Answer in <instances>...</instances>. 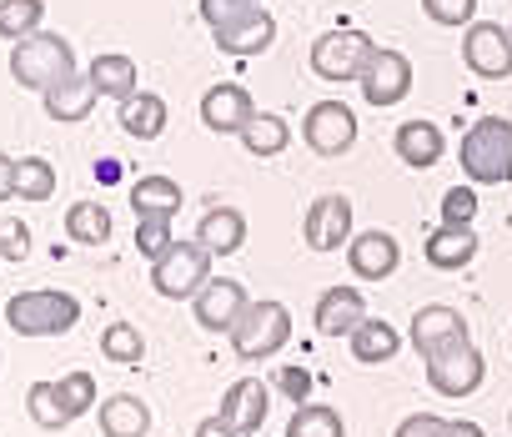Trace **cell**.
Segmentation results:
<instances>
[{"mask_svg": "<svg viewBox=\"0 0 512 437\" xmlns=\"http://www.w3.org/2000/svg\"><path fill=\"white\" fill-rule=\"evenodd\" d=\"M11 76H16L26 91H51V86L81 76V71H76V46H71L66 36L36 31V36H26V41L11 46Z\"/></svg>", "mask_w": 512, "mask_h": 437, "instance_id": "1", "label": "cell"}, {"mask_svg": "<svg viewBox=\"0 0 512 437\" xmlns=\"http://www.w3.org/2000/svg\"><path fill=\"white\" fill-rule=\"evenodd\" d=\"M462 176L472 186H502L512 181V121L507 116H482L462 136Z\"/></svg>", "mask_w": 512, "mask_h": 437, "instance_id": "2", "label": "cell"}, {"mask_svg": "<svg viewBox=\"0 0 512 437\" xmlns=\"http://www.w3.org/2000/svg\"><path fill=\"white\" fill-rule=\"evenodd\" d=\"M6 322L16 337H61L81 322V302L71 292H56V287H36V292H21L6 302Z\"/></svg>", "mask_w": 512, "mask_h": 437, "instance_id": "3", "label": "cell"}, {"mask_svg": "<svg viewBox=\"0 0 512 437\" xmlns=\"http://www.w3.org/2000/svg\"><path fill=\"white\" fill-rule=\"evenodd\" d=\"M287 342H292V312H287L282 302H272V297L251 302V307L241 312V322L231 327V347H236L241 362H267V357H277Z\"/></svg>", "mask_w": 512, "mask_h": 437, "instance_id": "4", "label": "cell"}, {"mask_svg": "<svg viewBox=\"0 0 512 437\" xmlns=\"http://www.w3.org/2000/svg\"><path fill=\"white\" fill-rule=\"evenodd\" d=\"M211 282V252L201 242H176L166 257L151 262V287L166 302H186Z\"/></svg>", "mask_w": 512, "mask_h": 437, "instance_id": "5", "label": "cell"}, {"mask_svg": "<svg viewBox=\"0 0 512 437\" xmlns=\"http://www.w3.org/2000/svg\"><path fill=\"white\" fill-rule=\"evenodd\" d=\"M372 51H377V46H372L367 31L342 26V31H327V36L312 41V71H317L322 81L342 86V81H357V76H362V66L372 61Z\"/></svg>", "mask_w": 512, "mask_h": 437, "instance_id": "6", "label": "cell"}, {"mask_svg": "<svg viewBox=\"0 0 512 437\" xmlns=\"http://www.w3.org/2000/svg\"><path fill=\"white\" fill-rule=\"evenodd\" d=\"M482 377H487V362H482V352L472 347V337H462V342L442 347L437 357H427V382H432V392H442V397H472V392L482 387Z\"/></svg>", "mask_w": 512, "mask_h": 437, "instance_id": "7", "label": "cell"}, {"mask_svg": "<svg viewBox=\"0 0 512 437\" xmlns=\"http://www.w3.org/2000/svg\"><path fill=\"white\" fill-rule=\"evenodd\" d=\"M462 61L472 76L482 81H502L512 76V31L497 26V21H472L462 31Z\"/></svg>", "mask_w": 512, "mask_h": 437, "instance_id": "8", "label": "cell"}, {"mask_svg": "<svg viewBox=\"0 0 512 437\" xmlns=\"http://www.w3.org/2000/svg\"><path fill=\"white\" fill-rule=\"evenodd\" d=\"M357 86H362V101H367V106H377V111H382V106H397V101H407V91H412V61H407L402 51L377 46L372 61L362 66Z\"/></svg>", "mask_w": 512, "mask_h": 437, "instance_id": "9", "label": "cell"}, {"mask_svg": "<svg viewBox=\"0 0 512 437\" xmlns=\"http://www.w3.org/2000/svg\"><path fill=\"white\" fill-rule=\"evenodd\" d=\"M302 141L317 151V156H347L357 146V116L352 106L342 101H317L307 116H302Z\"/></svg>", "mask_w": 512, "mask_h": 437, "instance_id": "10", "label": "cell"}, {"mask_svg": "<svg viewBox=\"0 0 512 437\" xmlns=\"http://www.w3.org/2000/svg\"><path fill=\"white\" fill-rule=\"evenodd\" d=\"M302 242H307L312 252H337V247L352 242V201H347L342 191H327V196H317V201L307 206V216H302Z\"/></svg>", "mask_w": 512, "mask_h": 437, "instance_id": "11", "label": "cell"}, {"mask_svg": "<svg viewBox=\"0 0 512 437\" xmlns=\"http://www.w3.org/2000/svg\"><path fill=\"white\" fill-rule=\"evenodd\" d=\"M246 307H251V297H246V287H241L236 277H211V282L191 297L196 327H206V332H226V337H231V327L241 322Z\"/></svg>", "mask_w": 512, "mask_h": 437, "instance_id": "12", "label": "cell"}, {"mask_svg": "<svg viewBox=\"0 0 512 437\" xmlns=\"http://www.w3.org/2000/svg\"><path fill=\"white\" fill-rule=\"evenodd\" d=\"M267 407H272V387H267L262 377H236V382L221 392V422H226V427H236L241 437L262 432Z\"/></svg>", "mask_w": 512, "mask_h": 437, "instance_id": "13", "label": "cell"}, {"mask_svg": "<svg viewBox=\"0 0 512 437\" xmlns=\"http://www.w3.org/2000/svg\"><path fill=\"white\" fill-rule=\"evenodd\" d=\"M251 116H256V106H251L246 86H236V81H221L201 96V126L216 136H241L251 126Z\"/></svg>", "mask_w": 512, "mask_h": 437, "instance_id": "14", "label": "cell"}, {"mask_svg": "<svg viewBox=\"0 0 512 437\" xmlns=\"http://www.w3.org/2000/svg\"><path fill=\"white\" fill-rule=\"evenodd\" d=\"M462 337H467V317H462L457 307L432 302V307H417V312H412V347H417V357H422V362H427V357H437L442 347L462 342Z\"/></svg>", "mask_w": 512, "mask_h": 437, "instance_id": "15", "label": "cell"}, {"mask_svg": "<svg viewBox=\"0 0 512 437\" xmlns=\"http://www.w3.org/2000/svg\"><path fill=\"white\" fill-rule=\"evenodd\" d=\"M211 36H216V51H226V56H262V51H272V41H277V21H272V11L256 6V11H246V16L216 26Z\"/></svg>", "mask_w": 512, "mask_h": 437, "instance_id": "16", "label": "cell"}, {"mask_svg": "<svg viewBox=\"0 0 512 437\" xmlns=\"http://www.w3.org/2000/svg\"><path fill=\"white\" fill-rule=\"evenodd\" d=\"M347 262H352V272L362 282H382V277H392L402 267V247H397L392 232H357L347 242Z\"/></svg>", "mask_w": 512, "mask_h": 437, "instance_id": "17", "label": "cell"}, {"mask_svg": "<svg viewBox=\"0 0 512 437\" xmlns=\"http://www.w3.org/2000/svg\"><path fill=\"white\" fill-rule=\"evenodd\" d=\"M362 317H367V302H362L357 287H327L317 297V312H312L322 337H352L362 327Z\"/></svg>", "mask_w": 512, "mask_h": 437, "instance_id": "18", "label": "cell"}, {"mask_svg": "<svg viewBox=\"0 0 512 437\" xmlns=\"http://www.w3.org/2000/svg\"><path fill=\"white\" fill-rule=\"evenodd\" d=\"M392 151H397V161H402V166L427 171V166H437V161H442L447 136H442V126H432V121H422V116H417V121H402V126H397Z\"/></svg>", "mask_w": 512, "mask_h": 437, "instance_id": "19", "label": "cell"}, {"mask_svg": "<svg viewBox=\"0 0 512 437\" xmlns=\"http://www.w3.org/2000/svg\"><path fill=\"white\" fill-rule=\"evenodd\" d=\"M477 232L472 227H437L427 242H422V257L437 267V272H462V267H472V257H477Z\"/></svg>", "mask_w": 512, "mask_h": 437, "instance_id": "20", "label": "cell"}, {"mask_svg": "<svg viewBox=\"0 0 512 437\" xmlns=\"http://www.w3.org/2000/svg\"><path fill=\"white\" fill-rule=\"evenodd\" d=\"M196 242L211 252V257H231L246 247V216L236 206H211L196 227Z\"/></svg>", "mask_w": 512, "mask_h": 437, "instance_id": "21", "label": "cell"}, {"mask_svg": "<svg viewBox=\"0 0 512 437\" xmlns=\"http://www.w3.org/2000/svg\"><path fill=\"white\" fill-rule=\"evenodd\" d=\"M131 211H136V222H176L181 186L171 176H141L131 186Z\"/></svg>", "mask_w": 512, "mask_h": 437, "instance_id": "22", "label": "cell"}, {"mask_svg": "<svg viewBox=\"0 0 512 437\" xmlns=\"http://www.w3.org/2000/svg\"><path fill=\"white\" fill-rule=\"evenodd\" d=\"M96 417H101V437H146L151 432V407L141 397H131V392L106 397L96 407Z\"/></svg>", "mask_w": 512, "mask_h": 437, "instance_id": "23", "label": "cell"}, {"mask_svg": "<svg viewBox=\"0 0 512 437\" xmlns=\"http://www.w3.org/2000/svg\"><path fill=\"white\" fill-rule=\"evenodd\" d=\"M41 96H46V116L61 121V126H71V121H86L91 116V106H96L101 91L91 86V76H71V81H61V86H51Z\"/></svg>", "mask_w": 512, "mask_h": 437, "instance_id": "24", "label": "cell"}, {"mask_svg": "<svg viewBox=\"0 0 512 437\" xmlns=\"http://www.w3.org/2000/svg\"><path fill=\"white\" fill-rule=\"evenodd\" d=\"M116 121H121L126 136H136V141H156V136L166 131V101H161L156 91H136V96L121 101Z\"/></svg>", "mask_w": 512, "mask_h": 437, "instance_id": "25", "label": "cell"}, {"mask_svg": "<svg viewBox=\"0 0 512 437\" xmlns=\"http://www.w3.org/2000/svg\"><path fill=\"white\" fill-rule=\"evenodd\" d=\"M347 342H352V357H357L362 367H382V362H392V357L402 352L397 327L382 322V317H362V327H357Z\"/></svg>", "mask_w": 512, "mask_h": 437, "instance_id": "26", "label": "cell"}, {"mask_svg": "<svg viewBox=\"0 0 512 437\" xmlns=\"http://www.w3.org/2000/svg\"><path fill=\"white\" fill-rule=\"evenodd\" d=\"M86 76H91V86H96L101 96H116V101H126V96L141 91V71H136V61H131V56H116V51H111V56H96Z\"/></svg>", "mask_w": 512, "mask_h": 437, "instance_id": "27", "label": "cell"}, {"mask_svg": "<svg viewBox=\"0 0 512 437\" xmlns=\"http://www.w3.org/2000/svg\"><path fill=\"white\" fill-rule=\"evenodd\" d=\"M66 237L76 247H106L111 242V211L96 206V201H76L66 211Z\"/></svg>", "mask_w": 512, "mask_h": 437, "instance_id": "28", "label": "cell"}, {"mask_svg": "<svg viewBox=\"0 0 512 437\" xmlns=\"http://www.w3.org/2000/svg\"><path fill=\"white\" fill-rule=\"evenodd\" d=\"M241 146H246L251 156H282V151L292 146V126H287L282 116L262 111V116H251V126L241 131Z\"/></svg>", "mask_w": 512, "mask_h": 437, "instance_id": "29", "label": "cell"}, {"mask_svg": "<svg viewBox=\"0 0 512 437\" xmlns=\"http://www.w3.org/2000/svg\"><path fill=\"white\" fill-rule=\"evenodd\" d=\"M287 437H347L342 427V412L327 407V402H302L287 422Z\"/></svg>", "mask_w": 512, "mask_h": 437, "instance_id": "30", "label": "cell"}, {"mask_svg": "<svg viewBox=\"0 0 512 437\" xmlns=\"http://www.w3.org/2000/svg\"><path fill=\"white\" fill-rule=\"evenodd\" d=\"M101 357L116 362V367H141V357H146V337H141V327H131V322H111V327L101 332Z\"/></svg>", "mask_w": 512, "mask_h": 437, "instance_id": "31", "label": "cell"}, {"mask_svg": "<svg viewBox=\"0 0 512 437\" xmlns=\"http://www.w3.org/2000/svg\"><path fill=\"white\" fill-rule=\"evenodd\" d=\"M41 21H46V0H0V36L6 41L36 36Z\"/></svg>", "mask_w": 512, "mask_h": 437, "instance_id": "32", "label": "cell"}, {"mask_svg": "<svg viewBox=\"0 0 512 437\" xmlns=\"http://www.w3.org/2000/svg\"><path fill=\"white\" fill-rule=\"evenodd\" d=\"M16 196H21V201H51V196H56V166H51L46 156L16 161Z\"/></svg>", "mask_w": 512, "mask_h": 437, "instance_id": "33", "label": "cell"}, {"mask_svg": "<svg viewBox=\"0 0 512 437\" xmlns=\"http://www.w3.org/2000/svg\"><path fill=\"white\" fill-rule=\"evenodd\" d=\"M26 412H31V422H36L41 432H61V427L71 422V412H66L61 397H56V382H31V392H26Z\"/></svg>", "mask_w": 512, "mask_h": 437, "instance_id": "34", "label": "cell"}, {"mask_svg": "<svg viewBox=\"0 0 512 437\" xmlns=\"http://www.w3.org/2000/svg\"><path fill=\"white\" fill-rule=\"evenodd\" d=\"M56 397H61V407L71 412V422L101 407V392H96V377H91V372H66V377L56 382Z\"/></svg>", "mask_w": 512, "mask_h": 437, "instance_id": "35", "label": "cell"}, {"mask_svg": "<svg viewBox=\"0 0 512 437\" xmlns=\"http://www.w3.org/2000/svg\"><path fill=\"white\" fill-rule=\"evenodd\" d=\"M422 11L432 26H472L477 0H422Z\"/></svg>", "mask_w": 512, "mask_h": 437, "instance_id": "36", "label": "cell"}, {"mask_svg": "<svg viewBox=\"0 0 512 437\" xmlns=\"http://www.w3.org/2000/svg\"><path fill=\"white\" fill-rule=\"evenodd\" d=\"M171 247H176V237H171V222H136V252H141L146 262L166 257Z\"/></svg>", "mask_w": 512, "mask_h": 437, "instance_id": "37", "label": "cell"}, {"mask_svg": "<svg viewBox=\"0 0 512 437\" xmlns=\"http://www.w3.org/2000/svg\"><path fill=\"white\" fill-rule=\"evenodd\" d=\"M0 257L6 262L31 257V232H26V222H16V216H0Z\"/></svg>", "mask_w": 512, "mask_h": 437, "instance_id": "38", "label": "cell"}, {"mask_svg": "<svg viewBox=\"0 0 512 437\" xmlns=\"http://www.w3.org/2000/svg\"><path fill=\"white\" fill-rule=\"evenodd\" d=\"M472 216H477L472 186H452V191L442 196V222H447V227H472Z\"/></svg>", "mask_w": 512, "mask_h": 437, "instance_id": "39", "label": "cell"}, {"mask_svg": "<svg viewBox=\"0 0 512 437\" xmlns=\"http://www.w3.org/2000/svg\"><path fill=\"white\" fill-rule=\"evenodd\" d=\"M262 0H201V21L216 31V26H226V21H236V16H246V11H256Z\"/></svg>", "mask_w": 512, "mask_h": 437, "instance_id": "40", "label": "cell"}, {"mask_svg": "<svg viewBox=\"0 0 512 437\" xmlns=\"http://www.w3.org/2000/svg\"><path fill=\"white\" fill-rule=\"evenodd\" d=\"M392 437H447V417H437V412H412V417H402V427H397Z\"/></svg>", "mask_w": 512, "mask_h": 437, "instance_id": "41", "label": "cell"}, {"mask_svg": "<svg viewBox=\"0 0 512 437\" xmlns=\"http://www.w3.org/2000/svg\"><path fill=\"white\" fill-rule=\"evenodd\" d=\"M277 387H282V392H287V397L302 407V402H307V392H312V372H307V367H282Z\"/></svg>", "mask_w": 512, "mask_h": 437, "instance_id": "42", "label": "cell"}, {"mask_svg": "<svg viewBox=\"0 0 512 437\" xmlns=\"http://www.w3.org/2000/svg\"><path fill=\"white\" fill-rule=\"evenodd\" d=\"M6 196H16V161L0 151V201H6Z\"/></svg>", "mask_w": 512, "mask_h": 437, "instance_id": "43", "label": "cell"}, {"mask_svg": "<svg viewBox=\"0 0 512 437\" xmlns=\"http://www.w3.org/2000/svg\"><path fill=\"white\" fill-rule=\"evenodd\" d=\"M196 437H241V432H236V427H226V422H221V412H216V417H206V422L196 427Z\"/></svg>", "mask_w": 512, "mask_h": 437, "instance_id": "44", "label": "cell"}, {"mask_svg": "<svg viewBox=\"0 0 512 437\" xmlns=\"http://www.w3.org/2000/svg\"><path fill=\"white\" fill-rule=\"evenodd\" d=\"M447 437H487L477 422H447Z\"/></svg>", "mask_w": 512, "mask_h": 437, "instance_id": "45", "label": "cell"}, {"mask_svg": "<svg viewBox=\"0 0 512 437\" xmlns=\"http://www.w3.org/2000/svg\"><path fill=\"white\" fill-rule=\"evenodd\" d=\"M507 31H512V26H507Z\"/></svg>", "mask_w": 512, "mask_h": 437, "instance_id": "46", "label": "cell"}]
</instances>
